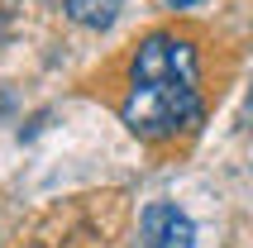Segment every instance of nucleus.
Returning a JSON list of instances; mask_svg holds the SVG:
<instances>
[{"mask_svg":"<svg viewBox=\"0 0 253 248\" xmlns=\"http://www.w3.org/2000/svg\"><path fill=\"white\" fill-rule=\"evenodd\" d=\"M196 82H201L196 48L177 34H148L129 62V96L120 105L129 134L148 138V143L191 134L206 120Z\"/></svg>","mask_w":253,"mask_h":248,"instance_id":"f257e3e1","label":"nucleus"},{"mask_svg":"<svg viewBox=\"0 0 253 248\" xmlns=\"http://www.w3.org/2000/svg\"><path fill=\"white\" fill-rule=\"evenodd\" d=\"M139 234H143V248H196V224L172 201H153L143 210Z\"/></svg>","mask_w":253,"mask_h":248,"instance_id":"f03ea898","label":"nucleus"},{"mask_svg":"<svg viewBox=\"0 0 253 248\" xmlns=\"http://www.w3.org/2000/svg\"><path fill=\"white\" fill-rule=\"evenodd\" d=\"M62 10L82 29H110L120 19V10H125V0H62Z\"/></svg>","mask_w":253,"mask_h":248,"instance_id":"7ed1b4c3","label":"nucleus"},{"mask_svg":"<svg viewBox=\"0 0 253 248\" xmlns=\"http://www.w3.org/2000/svg\"><path fill=\"white\" fill-rule=\"evenodd\" d=\"M186 5H196V0H172V10H186Z\"/></svg>","mask_w":253,"mask_h":248,"instance_id":"20e7f679","label":"nucleus"}]
</instances>
